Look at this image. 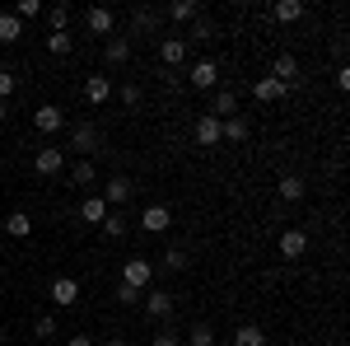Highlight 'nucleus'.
Segmentation results:
<instances>
[{
	"label": "nucleus",
	"mask_w": 350,
	"mask_h": 346,
	"mask_svg": "<svg viewBox=\"0 0 350 346\" xmlns=\"http://www.w3.org/2000/svg\"><path fill=\"white\" fill-rule=\"evenodd\" d=\"M98 145H103L98 122H75V127H70V145H66V150H75V155H84V160H89Z\"/></svg>",
	"instance_id": "nucleus-1"
},
{
	"label": "nucleus",
	"mask_w": 350,
	"mask_h": 346,
	"mask_svg": "<svg viewBox=\"0 0 350 346\" xmlns=\"http://www.w3.org/2000/svg\"><path fill=\"white\" fill-rule=\"evenodd\" d=\"M150 281H154V262H145V258H131V262L122 267V286H131V291H150Z\"/></svg>",
	"instance_id": "nucleus-2"
},
{
	"label": "nucleus",
	"mask_w": 350,
	"mask_h": 346,
	"mask_svg": "<svg viewBox=\"0 0 350 346\" xmlns=\"http://www.w3.org/2000/svg\"><path fill=\"white\" fill-rule=\"evenodd\" d=\"M191 136H196V145H201V150H215L219 140H224V127H219V117L201 112V117H196V127H191Z\"/></svg>",
	"instance_id": "nucleus-3"
},
{
	"label": "nucleus",
	"mask_w": 350,
	"mask_h": 346,
	"mask_svg": "<svg viewBox=\"0 0 350 346\" xmlns=\"http://www.w3.org/2000/svg\"><path fill=\"white\" fill-rule=\"evenodd\" d=\"M84 28H89L94 38H112V28H117V14H112L108 5H94V10H84Z\"/></svg>",
	"instance_id": "nucleus-4"
},
{
	"label": "nucleus",
	"mask_w": 350,
	"mask_h": 346,
	"mask_svg": "<svg viewBox=\"0 0 350 346\" xmlns=\"http://www.w3.org/2000/svg\"><path fill=\"white\" fill-rule=\"evenodd\" d=\"M187 84H191V89H215V84H219V66L211 61V56H206V61H191Z\"/></svg>",
	"instance_id": "nucleus-5"
},
{
	"label": "nucleus",
	"mask_w": 350,
	"mask_h": 346,
	"mask_svg": "<svg viewBox=\"0 0 350 346\" xmlns=\"http://www.w3.org/2000/svg\"><path fill=\"white\" fill-rule=\"evenodd\" d=\"M33 169H38L42 178H56V173L66 169V150H56V145H42V150L33 155Z\"/></svg>",
	"instance_id": "nucleus-6"
},
{
	"label": "nucleus",
	"mask_w": 350,
	"mask_h": 346,
	"mask_svg": "<svg viewBox=\"0 0 350 346\" xmlns=\"http://www.w3.org/2000/svg\"><path fill=\"white\" fill-rule=\"evenodd\" d=\"M168 225H173V211H168L163 201H154V206L140 211V230H145V234H163Z\"/></svg>",
	"instance_id": "nucleus-7"
},
{
	"label": "nucleus",
	"mask_w": 350,
	"mask_h": 346,
	"mask_svg": "<svg viewBox=\"0 0 350 346\" xmlns=\"http://www.w3.org/2000/svg\"><path fill=\"white\" fill-rule=\"evenodd\" d=\"M33 127H38L42 136H56L61 127H66V112H61L56 103H42L38 112H33Z\"/></svg>",
	"instance_id": "nucleus-8"
},
{
	"label": "nucleus",
	"mask_w": 350,
	"mask_h": 346,
	"mask_svg": "<svg viewBox=\"0 0 350 346\" xmlns=\"http://www.w3.org/2000/svg\"><path fill=\"white\" fill-rule=\"evenodd\" d=\"M159 61L168 71H178L187 61V38H159Z\"/></svg>",
	"instance_id": "nucleus-9"
},
{
	"label": "nucleus",
	"mask_w": 350,
	"mask_h": 346,
	"mask_svg": "<svg viewBox=\"0 0 350 346\" xmlns=\"http://www.w3.org/2000/svg\"><path fill=\"white\" fill-rule=\"evenodd\" d=\"M271 80L275 84H285V89H295L299 84V56H275V66H271Z\"/></svg>",
	"instance_id": "nucleus-10"
},
{
	"label": "nucleus",
	"mask_w": 350,
	"mask_h": 346,
	"mask_svg": "<svg viewBox=\"0 0 350 346\" xmlns=\"http://www.w3.org/2000/svg\"><path fill=\"white\" fill-rule=\"evenodd\" d=\"M52 299L61 304V309L80 304V281H75V276H56V281H52Z\"/></svg>",
	"instance_id": "nucleus-11"
},
{
	"label": "nucleus",
	"mask_w": 350,
	"mask_h": 346,
	"mask_svg": "<svg viewBox=\"0 0 350 346\" xmlns=\"http://www.w3.org/2000/svg\"><path fill=\"white\" fill-rule=\"evenodd\" d=\"M304 14H308L304 0H275V5H271V19H275V24H299Z\"/></svg>",
	"instance_id": "nucleus-12"
},
{
	"label": "nucleus",
	"mask_w": 350,
	"mask_h": 346,
	"mask_svg": "<svg viewBox=\"0 0 350 346\" xmlns=\"http://www.w3.org/2000/svg\"><path fill=\"white\" fill-rule=\"evenodd\" d=\"M98 197H103L108 206H126V201H131V178H122V173H117V178H108V187H103Z\"/></svg>",
	"instance_id": "nucleus-13"
},
{
	"label": "nucleus",
	"mask_w": 350,
	"mask_h": 346,
	"mask_svg": "<svg viewBox=\"0 0 350 346\" xmlns=\"http://www.w3.org/2000/svg\"><path fill=\"white\" fill-rule=\"evenodd\" d=\"M108 211H112V206L103 201V197H98V192L80 201V220H84V225H103V220H108Z\"/></svg>",
	"instance_id": "nucleus-14"
},
{
	"label": "nucleus",
	"mask_w": 350,
	"mask_h": 346,
	"mask_svg": "<svg viewBox=\"0 0 350 346\" xmlns=\"http://www.w3.org/2000/svg\"><path fill=\"white\" fill-rule=\"evenodd\" d=\"M145 314H150V319H173V295L168 291H145Z\"/></svg>",
	"instance_id": "nucleus-15"
},
{
	"label": "nucleus",
	"mask_w": 350,
	"mask_h": 346,
	"mask_svg": "<svg viewBox=\"0 0 350 346\" xmlns=\"http://www.w3.org/2000/svg\"><path fill=\"white\" fill-rule=\"evenodd\" d=\"M84 99H89L94 108H103L112 99V80L108 75H89V80H84Z\"/></svg>",
	"instance_id": "nucleus-16"
},
{
	"label": "nucleus",
	"mask_w": 350,
	"mask_h": 346,
	"mask_svg": "<svg viewBox=\"0 0 350 346\" xmlns=\"http://www.w3.org/2000/svg\"><path fill=\"white\" fill-rule=\"evenodd\" d=\"M211 117H239V94L234 89H215V99H211Z\"/></svg>",
	"instance_id": "nucleus-17"
},
{
	"label": "nucleus",
	"mask_w": 350,
	"mask_h": 346,
	"mask_svg": "<svg viewBox=\"0 0 350 346\" xmlns=\"http://www.w3.org/2000/svg\"><path fill=\"white\" fill-rule=\"evenodd\" d=\"M304 253H308V234H304V230H285V234H280V258L295 262V258H304Z\"/></svg>",
	"instance_id": "nucleus-18"
},
{
	"label": "nucleus",
	"mask_w": 350,
	"mask_h": 346,
	"mask_svg": "<svg viewBox=\"0 0 350 346\" xmlns=\"http://www.w3.org/2000/svg\"><path fill=\"white\" fill-rule=\"evenodd\" d=\"M163 19H173V24H196V19H201V5H196V0H173V5L163 10Z\"/></svg>",
	"instance_id": "nucleus-19"
},
{
	"label": "nucleus",
	"mask_w": 350,
	"mask_h": 346,
	"mask_svg": "<svg viewBox=\"0 0 350 346\" xmlns=\"http://www.w3.org/2000/svg\"><path fill=\"white\" fill-rule=\"evenodd\" d=\"M159 24H163V14H159V10H135V14H131V38H135V33L145 38V33H154Z\"/></svg>",
	"instance_id": "nucleus-20"
},
{
	"label": "nucleus",
	"mask_w": 350,
	"mask_h": 346,
	"mask_svg": "<svg viewBox=\"0 0 350 346\" xmlns=\"http://www.w3.org/2000/svg\"><path fill=\"white\" fill-rule=\"evenodd\" d=\"M103 56H108V66H126L131 61V38H108Z\"/></svg>",
	"instance_id": "nucleus-21"
},
{
	"label": "nucleus",
	"mask_w": 350,
	"mask_h": 346,
	"mask_svg": "<svg viewBox=\"0 0 350 346\" xmlns=\"http://www.w3.org/2000/svg\"><path fill=\"white\" fill-rule=\"evenodd\" d=\"M304 192H308V183H304L299 173H285V178H280V201L295 206V201H304Z\"/></svg>",
	"instance_id": "nucleus-22"
},
{
	"label": "nucleus",
	"mask_w": 350,
	"mask_h": 346,
	"mask_svg": "<svg viewBox=\"0 0 350 346\" xmlns=\"http://www.w3.org/2000/svg\"><path fill=\"white\" fill-rule=\"evenodd\" d=\"M5 234H10V239H28V234H33V220H28L24 211H10L5 215Z\"/></svg>",
	"instance_id": "nucleus-23"
},
{
	"label": "nucleus",
	"mask_w": 350,
	"mask_h": 346,
	"mask_svg": "<svg viewBox=\"0 0 350 346\" xmlns=\"http://www.w3.org/2000/svg\"><path fill=\"white\" fill-rule=\"evenodd\" d=\"M98 230H103L108 239H126V234H131V220H126L122 211H108V220H103Z\"/></svg>",
	"instance_id": "nucleus-24"
},
{
	"label": "nucleus",
	"mask_w": 350,
	"mask_h": 346,
	"mask_svg": "<svg viewBox=\"0 0 350 346\" xmlns=\"http://www.w3.org/2000/svg\"><path fill=\"white\" fill-rule=\"evenodd\" d=\"M280 94H285V84H275L271 75H262V80L252 84V99H257V103H275Z\"/></svg>",
	"instance_id": "nucleus-25"
},
{
	"label": "nucleus",
	"mask_w": 350,
	"mask_h": 346,
	"mask_svg": "<svg viewBox=\"0 0 350 346\" xmlns=\"http://www.w3.org/2000/svg\"><path fill=\"white\" fill-rule=\"evenodd\" d=\"M42 19L52 24V33H66V28H70V5H47Z\"/></svg>",
	"instance_id": "nucleus-26"
},
{
	"label": "nucleus",
	"mask_w": 350,
	"mask_h": 346,
	"mask_svg": "<svg viewBox=\"0 0 350 346\" xmlns=\"http://www.w3.org/2000/svg\"><path fill=\"white\" fill-rule=\"evenodd\" d=\"M234 346H267V332L257 323H243L239 332H234Z\"/></svg>",
	"instance_id": "nucleus-27"
},
{
	"label": "nucleus",
	"mask_w": 350,
	"mask_h": 346,
	"mask_svg": "<svg viewBox=\"0 0 350 346\" xmlns=\"http://www.w3.org/2000/svg\"><path fill=\"white\" fill-rule=\"evenodd\" d=\"M219 127H224V140H229V145H243V140H247V122H243V117H224Z\"/></svg>",
	"instance_id": "nucleus-28"
},
{
	"label": "nucleus",
	"mask_w": 350,
	"mask_h": 346,
	"mask_svg": "<svg viewBox=\"0 0 350 346\" xmlns=\"http://www.w3.org/2000/svg\"><path fill=\"white\" fill-rule=\"evenodd\" d=\"M98 178V169H94V160H80V164H70V183L75 187H89Z\"/></svg>",
	"instance_id": "nucleus-29"
},
{
	"label": "nucleus",
	"mask_w": 350,
	"mask_h": 346,
	"mask_svg": "<svg viewBox=\"0 0 350 346\" xmlns=\"http://www.w3.org/2000/svg\"><path fill=\"white\" fill-rule=\"evenodd\" d=\"M42 10H47V5H42V0H19V5H14V10H10V14H14V19H19V24H28V19H38V14H42Z\"/></svg>",
	"instance_id": "nucleus-30"
},
{
	"label": "nucleus",
	"mask_w": 350,
	"mask_h": 346,
	"mask_svg": "<svg viewBox=\"0 0 350 346\" xmlns=\"http://www.w3.org/2000/svg\"><path fill=\"white\" fill-rule=\"evenodd\" d=\"M24 38V24L14 14H0V42H19Z\"/></svg>",
	"instance_id": "nucleus-31"
},
{
	"label": "nucleus",
	"mask_w": 350,
	"mask_h": 346,
	"mask_svg": "<svg viewBox=\"0 0 350 346\" xmlns=\"http://www.w3.org/2000/svg\"><path fill=\"white\" fill-rule=\"evenodd\" d=\"M70 47H75V38H70V33H47V52H52V56H66Z\"/></svg>",
	"instance_id": "nucleus-32"
},
{
	"label": "nucleus",
	"mask_w": 350,
	"mask_h": 346,
	"mask_svg": "<svg viewBox=\"0 0 350 346\" xmlns=\"http://www.w3.org/2000/svg\"><path fill=\"white\" fill-rule=\"evenodd\" d=\"M187 346H215V332H211V323H196L187 332Z\"/></svg>",
	"instance_id": "nucleus-33"
},
{
	"label": "nucleus",
	"mask_w": 350,
	"mask_h": 346,
	"mask_svg": "<svg viewBox=\"0 0 350 346\" xmlns=\"http://www.w3.org/2000/svg\"><path fill=\"white\" fill-rule=\"evenodd\" d=\"M112 94H117V99H122L126 108H135V103H140V84H135V80H126V84H112Z\"/></svg>",
	"instance_id": "nucleus-34"
},
{
	"label": "nucleus",
	"mask_w": 350,
	"mask_h": 346,
	"mask_svg": "<svg viewBox=\"0 0 350 346\" xmlns=\"http://www.w3.org/2000/svg\"><path fill=\"white\" fill-rule=\"evenodd\" d=\"M163 267L168 271H187V248H163Z\"/></svg>",
	"instance_id": "nucleus-35"
},
{
	"label": "nucleus",
	"mask_w": 350,
	"mask_h": 346,
	"mask_svg": "<svg viewBox=\"0 0 350 346\" xmlns=\"http://www.w3.org/2000/svg\"><path fill=\"white\" fill-rule=\"evenodd\" d=\"M191 38H196V42H211V38H215V24L196 19V24H191Z\"/></svg>",
	"instance_id": "nucleus-36"
},
{
	"label": "nucleus",
	"mask_w": 350,
	"mask_h": 346,
	"mask_svg": "<svg viewBox=\"0 0 350 346\" xmlns=\"http://www.w3.org/2000/svg\"><path fill=\"white\" fill-rule=\"evenodd\" d=\"M33 332H38V337H56V319H52V314H42V319L33 323Z\"/></svg>",
	"instance_id": "nucleus-37"
},
{
	"label": "nucleus",
	"mask_w": 350,
	"mask_h": 346,
	"mask_svg": "<svg viewBox=\"0 0 350 346\" xmlns=\"http://www.w3.org/2000/svg\"><path fill=\"white\" fill-rule=\"evenodd\" d=\"M112 299H117V304H135V299H140V291H131V286H117V295H112Z\"/></svg>",
	"instance_id": "nucleus-38"
},
{
	"label": "nucleus",
	"mask_w": 350,
	"mask_h": 346,
	"mask_svg": "<svg viewBox=\"0 0 350 346\" xmlns=\"http://www.w3.org/2000/svg\"><path fill=\"white\" fill-rule=\"evenodd\" d=\"M10 94H14V75H10V71H0V103H5Z\"/></svg>",
	"instance_id": "nucleus-39"
},
{
	"label": "nucleus",
	"mask_w": 350,
	"mask_h": 346,
	"mask_svg": "<svg viewBox=\"0 0 350 346\" xmlns=\"http://www.w3.org/2000/svg\"><path fill=\"white\" fill-rule=\"evenodd\" d=\"M150 346H183V342H178L173 332H154V337H150Z\"/></svg>",
	"instance_id": "nucleus-40"
},
{
	"label": "nucleus",
	"mask_w": 350,
	"mask_h": 346,
	"mask_svg": "<svg viewBox=\"0 0 350 346\" xmlns=\"http://www.w3.org/2000/svg\"><path fill=\"white\" fill-rule=\"evenodd\" d=\"M336 89H350V66H336Z\"/></svg>",
	"instance_id": "nucleus-41"
},
{
	"label": "nucleus",
	"mask_w": 350,
	"mask_h": 346,
	"mask_svg": "<svg viewBox=\"0 0 350 346\" xmlns=\"http://www.w3.org/2000/svg\"><path fill=\"white\" fill-rule=\"evenodd\" d=\"M66 346H94V337H84V332H80V337H70Z\"/></svg>",
	"instance_id": "nucleus-42"
},
{
	"label": "nucleus",
	"mask_w": 350,
	"mask_h": 346,
	"mask_svg": "<svg viewBox=\"0 0 350 346\" xmlns=\"http://www.w3.org/2000/svg\"><path fill=\"white\" fill-rule=\"evenodd\" d=\"M5 117H10V103H0V122H5Z\"/></svg>",
	"instance_id": "nucleus-43"
},
{
	"label": "nucleus",
	"mask_w": 350,
	"mask_h": 346,
	"mask_svg": "<svg viewBox=\"0 0 350 346\" xmlns=\"http://www.w3.org/2000/svg\"><path fill=\"white\" fill-rule=\"evenodd\" d=\"M103 346H126V342H122V337H112V342H103Z\"/></svg>",
	"instance_id": "nucleus-44"
}]
</instances>
